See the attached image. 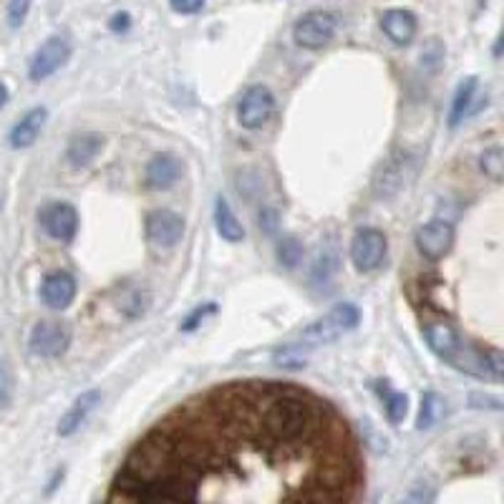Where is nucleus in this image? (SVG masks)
<instances>
[{
  "label": "nucleus",
  "mask_w": 504,
  "mask_h": 504,
  "mask_svg": "<svg viewBox=\"0 0 504 504\" xmlns=\"http://www.w3.org/2000/svg\"><path fill=\"white\" fill-rule=\"evenodd\" d=\"M361 484L356 436L328 401L278 381H237L159 421L109 499L351 502Z\"/></svg>",
  "instance_id": "f257e3e1"
},
{
  "label": "nucleus",
  "mask_w": 504,
  "mask_h": 504,
  "mask_svg": "<svg viewBox=\"0 0 504 504\" xmlns=\"http://www.w3.org/2000/svg\"><path fill=\"white\" fill-rule=\"evenodd\" d=\"M361 323V310L353 303H341L333 310H328L323 318H318L315 323L303 331L305 346H320V343H333L336 338L346 336L348 331Z\"/></svg>",
  "instance_id": "f03ea898"
},
{
  "label": "nucleus",
  "mask_w": 504,
  "mask_h": 504,
  "mask_svg": "<svg viewBox=\"0 0 504 504\" xmlns=\"http://www.w3.org/2000/svg\"><path fill=\"white\" fill-rule=\"evenodd\" d=\"M275 114V96L265 84L247 86L237 101V121L242 129H263Z\"/></svg>",
  "instance_id": "7ed1b4c3"
},
{
  "label": "nucleus",
  "mask_w": 504,
  "mask_h": 504,
  "mask_svg": "<svg viewBox=\"0 0 504 504\" xmlns=\"http://www.w3.org/2000/svg\"><path fill=\"white\" fill-rule=\"evenodd\" d=\"M338 31V18L331 11H310L305 13L300 21L295 23L293 38L300 48L318 51L333 41Z\"/></svg>",
  "instance_id": "20e7f679"
},
{
  "label": "nucleus",
  "mask_w": 504,
  "mask_h": 504,
  "mask_svg": "<svg viewBox=\"0 0 504 504\" xmlns=\"http://www.w3.org/2000/svg\"><path fill=\"white\" fill-rule=\"evenodd\" d=\"M386 235L376 227H363L351 240V263L358 273H373L386 257Z\"/></svg>",
  "instance_id": "39448f33"
},
{
  "label": "nucleus",
  "mask_w": 504,
  "mask_h": 504,
  "mask_svg": "<svg viewBox=\"0 0 504 504\" xmlns=\"http://www.w3.org/2000/svg\"><path fill=\"white\" fill-rule=\"evenodd\" d=\"M71 331L61 320H41L31 331V353L38 358H58L68 351Z\"/></svg>",
  "instance_id": "423d86ee"
},
{
  "label": "nucleus",
  "mask_w": 504,
  "mask_h": 504,
  "mask_svg": "<svg viewBox=\"0 0 504 504\" xmlns=\"http://www.w3.org/2000/svg\"><path fill=\"white\" fill-rule=\"evenodd\" d=\"M43 232L58 242H71L79 230V212L68 202H51L38 215Z\"/></svg>",
  "instance_id": "0eeeda50"
},
{
  "label": "nucleus",
  "mask_w": 504,
  "mask_h": 504,
  "mask_svg": "<svg viewBox=\"0 0 504 504\" xmlns=\"http://www.w3.org/2000/svg\"><path fill=\"white\" fill-rule=\"evenodd\" d=\"M68 56H71V43H68V38L66 36H51L36 51V56H33L28 76H31L33 81H46L48 76L56 74L63 63L68 61Z\"/></svg>",
  "instance_id": "6e6552de"
},
{
  "label": "nucleus",
  "mask_w": 504,
  "mask_h": 504,
  "mask_svg": "<svg viewBox=\"0 0 504 504\" xmlns=\"http://www.w3.org/2000/svg\"><path fill=\"white\" fill-rule=\"evenodd\" d=\"M144 232H147V240L154 245V247H174L177 242H182V235H184V220L182 215L172 210H154L147 215V222H144Z\"/></svg>",
  "instance_id": "1a4fd4ad"
},
{
  "label": "nucleus",
  "mask_w": 504,
  "mask_h": 504,
  "mask_svg": "<svg viewBox=\"0 0 504 504\" xmlns=\"http://www.w3.org/2000/svg\"><path fill=\"white\" fill-rule=\"evenodd\" d=\"M454 245V227L446 220H429L416 230V247L426 260H441Z\"/></svg>",
  "instance_id": "9d476101"
},
{
  "label": "nucleus",
  "mask_w": 504,
  "mask_h": 504,
  "mask_svg": "<svg viewBox=\"0 0 504 504\" xmlns=\"http://www.w3.org/2000/svg\"><path fill=\"white\" fill-rule=\"evenodd\" d=\"M414 169H416V159L411 157L409 152H399L396 157L389 159V162L381 167V174L376 177V194H381V197L396 194V192L409 182Z\"/></svg>",
  "instance_id": "9b49d317"
},
{
  "label": "nucleus",
  "mask_w": 504,
  "mask_h": 504,
  "mask_svg": "<svg viewBox=\"0 0 504 504\" xmlns=\"http://www.w3.org/2000/svg\"><path fill=\"white\" fill-rule=\"evenodd\" d=\"M76 298V280L74 275L66 270H56L43 278L41 283V300L53 310H63L74 303Z\"/></svg>",
  "instance_id": "f8f14e48"
},
{
  "label": "nucleus",
  "mask_w": 504,
  "mask_h": 504,
  "mask_svg": "<svg viewBox=\"0 0 504 504\" xmlns=\"http://www.w3.org/2000/svg\"><path fill=\"white\" fill-rule=\"evenodd\" d=\"M381 31L386 33V38L396 46H409L416 38L419 31V23L416 16L404 8H391L381 16Z\"/></svg>",
  "instance_id": "ddd939ff"
},
{
  "label": "nucleus",
  "mask_w": 504,
  "mask_h": 504,
  "mask_svg": "<svg viewBox=\"0 0 504 504\" xmlns=\"http://www.w3.org/2000/svg\"><path fill=\"white\" fill-rule=\"evenodd\" d=\"M182 177V162L174 154H157L144 169V182L149 189H169Z\"/></svg>",
  "instance_id": "4468645a"
},
{
  "label": "nucleus",
  "mask_w": 504,
  "mask_h": 504,
  "mask_svg": "<svg viewBox=\"0 0 504 504\" xmlns=\"http://www.w3.org/2000/svg\"><path fill=\"white\" fill-rule=\"evenodd\" d=\"M46 119H48V111L43 106H36L31 111H26L21 116V121H16V126L11 129V142L13 149H28L36 144V139L41 137L43 126H46Z\"/></svg>",
  "instance_id": "2eb2a0df"
},
{
  "label": "nucleus",
  "mask_w": 504,
  "mask_h": 504,
  "mask_svg": "<svg viewBox=\"0 0 504 504\" xmlns=\"http://www.w3.org/2000/svg\"><path fill=\"white\" fill-rule=\"evenodd\" d=\"M101 404V394L99 391H86L79 399L71 404V409L66 411L58 421V434L61 436H71L76 431L81 429V424H86V419L91 416V411Z\"/></svg>",
  "instance_id": "dca6fc26"
},
{
  "label": "nucleus",
  "mask_w": 504,
  "mask_h": 504,
  "mask_svg": "<svg viewBox=\"0 0 504 504\" xmlns=\"http://www.w3.org/2000/svg\"><path fill=\"white\" fill-rule=\"evenodd\" d=\"M101 149H104V137H101V134H94V131L79 134V137L71 139L68 152H66V159H68L74 167H86V164H91V162L99 157Z\"/></svg>",
  "instance_id": "f3484780"
},
{
  "label": "nucleus",
  "mask_w": 504,
  "mask_h": 504,
  "mask_svg": "<svg viewBox=\"0 0 504 504\" xmlns=\"http://www.w3.org/2000/svg\"><path fill=\"white\" fill-rule=\"evenodd\" d=\"M215 227L220 232L222 240L227 242H242L245 240V227H242V222L237 220V215L232 212L230 202L220 197L217 205H215Z\"/></svg>",
  "instance_id": "a211bd4d"
},
{
  "label": "nucleus",
  "mask_w": 504,
  "mask_h": 504,
  "mask_svg": "<svg viewBox=\"0 0 504 504\" xmlns=\"http://www.w3.org/2000/svg\"><path fill=\"white\" fill-rule=\"evenodd\" d=\"M474 94H477V79L469 76V79H464L462 84L457 86V94H454L452 101V111H449V126H459L467 119V116L472 114V101Z\"/></svg>",
  "instance_id": "6ab92c4d"
},
{
  "label": "nucleus",
  "mask_w": 504,
  "mask_h": 504,
  "mask_svg": "<svg viewBox=\"0 0 504 504\" xmlns=\"http://www.w3.org/2000/svg\"><path fill=\"white\" fill-rule=\"evenodd\" d=\"M376 389L381 394V399H383V409H386V416H389L391 424H401V421L406 419V414H409V399H406V394L389 389L386 381H378Z\"/></svg>",
  "instance_id": "aec40b11"
},
{
  "label": "nucleus",
  "mask_w": 504,
  "mask_h": 504,
  "mask_svg": "<svg viewBox=\"0 0 504 504\" xmlns=\"http://www.w3.org/2000/svg\"><path fill=\"white\" fill-rule=\"evenodd\" d=\"M308 348L305 343H290V346H283L280 351H275L273 363L278 368H285V371H298V368L305 366L308 361Z\"/></svg>",
  "instance_id": "412c9836"
},
{
  "label": "nucleus",
  "mask_w": 504,
  "mask_h": 504,
  "mask_svg": "<svg viewBox=\"0 0 504 504\" xmlns=\"http://www.w3.org/2000/svg\"><path fill=\"white\" fill-rule=\"evenodd\" d=\"M441 411H444V404L441 399L434 394V391H426L421 396V409H419V419H416V426L419 429H431L436 421H439Z\"/></svg>",
  "instance_id": "4be33fe9"
},
{
  "label": "nucleus",
  "mask_w": 504,
  "mask_h": 504,
  "mask_svg": "<svg viewBox=\"0 0 504 504\" xmlns=\"http://www.w3.org/2000/svg\"><path fill=\"white\" fill-rule=\"evenodd\" d=\"M338 270V255L336 250H323L318 257H315L313 273H310V280L315 285H326Z\"/></svg>",
  "instance_id": "5701e85b"
},
{
  "label": "nucleus",
  "mask_w": 504,
  "mask_h": 504,
  "mask_svg": "<svg viewBox=\"0 0 504 504\" xmlns=\"http://www.w3.org/2000/svg\"><path fill=\"white\" fill-rule=\"evenodd\" d=\"M479 169L484 172V177H489L492 182H502L504 174V152L502 147L484 149L479 157Z\"/></svg>",
  "instance_id": "b1692460"
},
{
  "label": "nucleus",
  "mask_w": 504,
  "mask_h": 504,
  "mask_svg": "<svg viewBox=\"0 0 504 504\" xmlns=\"http://www.w3.org/2000/svg\"><path fill=\"white\" fill-rule=\"evenodd\" d=\"M278 260L285 268H295V265L303 260V245L295 237H283L278 242Z\"/></svg>",
  "instance_id": "393cba45"
},
{
  "label": "nucleus",
  "mask_w": 504,
  "mask_h": 504,
  "mask_svg": "<svg viewBox=\"0 0 504 504\" xmlns=\"http://www.w3.org/2000/svg\"><path fill=\"white\" fill-rule=\"evenodd\" d=\"M31 3L33 0H8V26L11 28H21L31 11Z\"/></svg>",
  "instance_id": "a878e982"
},
{
  "label": "nucleus",
  "mask_w": 504,
  "mask_h": 504,
  "mask_svg": "<svg viewBox=\"0 0 504 504\" xmlns=\"http://www.w3.org/2000/svg\"><path fill=\"white\" fill-rule=\"evenodd\" d=\"M215 310H217V305H215V303H205V305H200V308H194V310H192V313L184 318V323H182V331H194V328L200 326L202 320H205L207 315L215 313Z\"/></svg>",
  "instance_id": "bb28decb"
},
{
  "label": "nucleus",
  "mask_w": 504,
  "mask_h": 504,
  "mask_svg": "<svg viewBox=\"0 0 504 504\" xmlns=\"http://www.w3.org/2000/svg\"><path fill=\"white\" fill-rule=\"evenodd\" d=\"M11 396H13V378L11 373H8V368L0 366V409L11 404Z\"/></svg>",
  "instance_id": "cd10ccee"
},
{
  "label": "nucleus",
  "mask_w": 504,
  "mask_h": 504,
  "mask_svg": "<svg viewBox=\"0 0 504 504\" xmlns=\"http://www.w3.org/2000/svg\"><path fill=\"white\" fill-rule=\"evenodd\" d=\"M172 11L182 13V16H192V13L202 11L205 0H169Z\"/></svg>",
  "instance_id": "c85d7f7f"
},
{
  "label": "nucleus",
  "mask_w": 504,
  "mask_h": 504,
  "mask_svg": "<svg viewBox=\"0 0 504 504\" xmlns=\"http://www.w3.org/2000/svg\"><path fill=\"white\" fill-rule=\"evenodd\" d=\"M260 227H265V232L273 235L278 230V215L273 210H263L260 212Z\"/></svg>",
  "instance_id": "c756f323"
},
{
  "label": "nucleus",
  "mask_w": 504,
  "mask_h": 504,
  "mask_svg": "<svg viewBox=\"0 0 504 504\" xmlns=\"http://www.w3.org/2000/svg\"><path fill=\"white\" fill-rule=\"evenodd\" d=\"M5 101H8V89H5V84H0V109L5 106Z\"/></svg>",
  "instance_id": "7c9ffc66"
},
{
  "label": "nucleus",
  "mask_w": 504,
  "mask_h": 504,
  "mask_svg": "<svg viewBox=\"0 0 504 504\" xmlns=\"http://www.w3.org/2000/svg\"><path fill=\"white\" fill-rule=\"evenodd\" d=\"M0 205H3V202H0Z\"/></svg>",
  "instance_id": "2f4dec72"
}]
</instances>
